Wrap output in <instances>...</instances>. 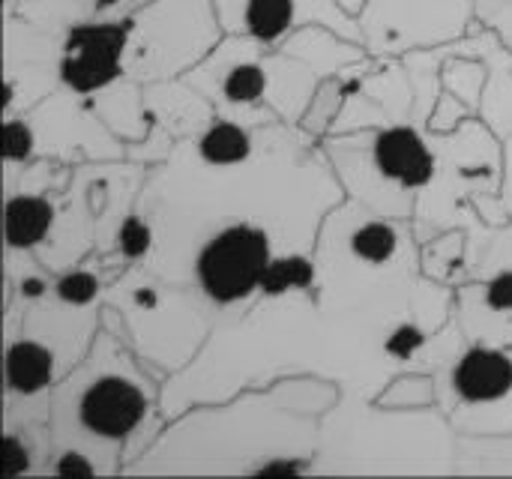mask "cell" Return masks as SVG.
Here are the masks:
<instances>
[{
  "mask_svg": "<svg viewBox=\"0 0 512 479\" xmlns=\"http://www.w3.org/2000/svg\"><path fill=\"white\" fill-rule=\"evenodd\" d=\"M255 135V153L237 165L204 162L189 138L147 168L135 210L153 231V249L141 264L174 282L192 249L228 225H267L315 252L327 213L348 198L321 141L285 123Z\"/></svg>",
  "mask_w": 512,
  "mask_h": 479,
  "instance_id": "1",
  "label": "cell"
},
{
  "mask_svg": "<svg viewBox=\"0 0 512 479\" xmlns=\"http://www.w3.org/2000/svg\"><path fill=\"white\" fill-rule=\"evenodd\" d=\"M291 375L330 378L342 393L378 399L399 366L381 333L327 309L315 288L261 294L243 315L219 321L198 357L162 384V414L174 420L192 405Z\"/></svg>",
  "mask_w": 512,
  "mask_h": 479,
  "instance_id": "2",
  "label": "cell"
},
{
  "mask_svg": "<svg viewBox=\"0 0 512 479\" xmlns=\"http://www.w3.org/2000/svg\"><path fill=\"white\" fill-rule=\"evenodd\" d=\"M342 387L291 375L225 402L192 405L165 423L129 477H309Z\"/></svg>",
  "mask_w": 512,
  "mask_h": 479,
  "instance_id": "3",
  "label": "cell"
},
{
  "mask_svg": "<svg viewBox=\"0 0 512 479\" xmlns=\"http://www.w3.org/2000/svg\"><path fill=\"white\" fill-rule=\"evenodd\" d=\"M165 423L162 381L129 345L120 312L102 306L93 345L51 390L45 477L126 474Z\"/></svg>",
  "mask_w": 512,
  "mask_h": 479,
  "instance_id": "4",
  "label": "cell"
},
{
  "mask_svg": "<svg viewBox=\"0 0 512 479\" xmlns=\"http://www.w3.org/2000/svg\"><path fill=\"white\" fill-rule=\"evenodd\" d=\"M435 375L438 408L459 435H512V312L492 309L477 282L456 288L453 318L414 357Z\"/></svg>",
  "mask_w": 512,
  "mask_h": 479,
  "instance_id": "5",
  "label": "cell"
},
{
  "mask_svg": "<svg viewBox=\"0 0 512 479\" xmlns=\"http://www.w3.org/2000/svg\"><path fill=\"white\" fill-rule=\"evenodd\" d=\"M459 438L438 405L384 408L363 393H342L309 477H450L459 471Z\"/></svg>",
  "mask_w": 512,
  "mask_h": 479,
  "instance_id": "6",
  "label": "cell"
},
{
  "mask_svg": "<svg viewBox=\"0 0 512 479\" xmlns=\"http://www.w3.org/2000/svg\"><path fill=\"white\" fill-rule=\"evenodd\" d=\"M321 147L345 195L387 219L411 222L417 195L438 177V135L411 120L324 135Z\"/></svg>",
  "mask_w": 512,
  "mask_h": 479,
  "instance_id": "7",
  "label": "cell"
},
{
  "mask_svg": "<svg viewBox=\"0 0 512 479\" xmlns=\"http://www.w3.org/2000/svg\"><path fill=\"white\" fill-rule=\"evenodd\" d=\"M105 306L120 312L129 345L162 384L198 357L216 327V312L198 288L147 264H129L105 288Z\"/></svg>",
  "mask_w": 512,
  "mask_h": 479,
  "instance_id": "8",
  "label": "cell"
},
{
  "mask_svg": "<svg viewBox=\"0 0 512 479\" xmlns=\"http://www.w3.org/2000/svg\"><path fill=\"white\" fill-rule=\"evenodd\" d=\"M222 36L213 0H150L129 15L123 72L141 84L183 78Z\"/></svg>",
  "mask_w": 512,
  "mask_h": 479,
  "instance_id": "9",
  "label": "cell"
},
{
  "mask_svg": "<svg viewBox=\"0 0 512 479\" xmlns=\"http://www.w3.org/2000/svg\"><path fill=\"white\" fill-rule=\"evenodd\" d=\"M372 57H405L465 39L477 27L474 0H366L357 12Z\"/></svg>",
  "mask_w": 512,
  "mask_h": 479,
  "instance_id": "10",
  "label": "cell"
},
{
  "mask_svg": "<svg viewBox=\"0 0 512 479\" xmlns=\"http://www.w3.org/2000/svg\"><path fill=\"white\" fill-rule=\"evenodd\" d=\"M267 45L225 33L222 42L183 78L198 87L216 108V117L258 129L273 126L279 117L267 105Z\"/></svg>",
  "mask_w": 512,
  "mask_h": 479,
  "instance_id": "11",
  "label": "cell"
},
{
  "mask_svg": "<svg viewBox=\"0 0 512 479\" xmlns=\"http://www.w3.org/2000/svg\"><path fill=\"white\" fill-rule=\"evenodd\" d=\"M18 117H24L30 126L33 159H60L66 165L126 159V144L105 126L84 96L66 87H57Z\"/></svg>",
  "mask_w": 512,
  "mask_h": 479,
  "instance_id": "12",
  "label": "cell"
},
{
  "mask_svg": "<svg viewBox=\"0 0 512 479\" xmlns=\"http://www.w3.org/2000/svg\"><path fill=\"white\" fill-rule=\"evenodd\" d=\"M345 105L327 135L381 129L408 123L414 111V84L402 57H366L342 75Z\"/></svg>",
  "mask_w": 512,
  "mask_h": 479,
  "instance_id": "13",
  "label": "cell"
},
{
  "mask_svg": "<svg viewBox=\"0 0 512 479\" xmlns=\"http://www.w3.org/2000/svg\"><path fill=\"white\" fill-rule=\"evenodd\" d=\"M60 42L63 33L3 18V120L27 114L60 87Z\"/></svg>",
  "mask_w": 512,
  "mask_h": 479,
  "instance_id": "14",
  "label": "cell"
},
{
  "mask_svg": "<svg viewBox=\"0 0 512 479\" xmlns=\"http://www.w3.org/2000/svg\"><path fill=\"white\" fill-rule=\"evenodd\" d=\"M225 33L249 36L267 48H279L294 30L324 24L345 39L363 45L357 15L339 0H213Z\"/></svg>",
  "mask_w": 512,
  "mask_h": 479,
  "instance_id": "15",
  "label": "cell"
},
{
  "mask_svg": "<svg viewBox=\"0 0 512 479\" xmlns=\"http://www.w3.org/2000/svg\"><path fill=\"white\" fill-rule=\"evenodd\" d=\"M129 18L72 24L60 42V87L90 96L123 78Z\"/></svg>",
  "mask_w": 512,
  "mask_h": 479,
  "instance_id": "16",
  "label": "cell"
},
{
  "mask_svg": "<svg viewBox=\"0 0 512 479\" xmlns=\"http://www.w3.org/2000/svg\"><path fill=\"white\" fill-rule=\"evenodd\" d=\"M453 54H477L489 63V84L480 102V120L495 132L504 153V183L501 204L512 219V51L486 27H474L465 39L450 45Z\"/></svg>",
  "mask_w": 512,
  "mask_h": 479,
  "instance_id": "17",
  "label": "cell"
},
{
  "mask_svg": "<svg viewBox=\"0 0 512 479\" xmlns=\"http://www.w3.org/2000/svg\"><path fill=\"white\" fill-rule=\"evenodd\" d=\"M144 102L150 111V126L165 132L177 144L198 138L216 120L213 102L186 78L144 84Z\"/></svg>",
  "mask_w": 512,
  "mask_h": 479,
  "instance_id": "18",
  "label": "cell"
},
{
  "mask_svg": "<svg viewBox=\"0 0 512 479\" xmlns=\"http://www.w3.org/2000/svg\"><path fill=\"white\" fill-rule=\"evenodd\" d=\"M66 186H57V189H21L18 186L6 195V207H3L6 249L36 252L48 240L54 219H57V201Z\"/></svg>",
  "mask_w": 512,
  "mask_h": 479,
  "instance_id": "19",
  "label": "cell"
},
{
  "mask_svg": "<svg viewBox=\"0 0 512 479\" xmlns=\"http://www.w3.org/2000/svg\"><path fill=\"white\" fill-rule=\"evenodd\" d=\"M84 99L123 144H135L150 132V111L144 102V84L141 81H132L123 75L114 84H108V87L84 96Z\"/></svg>",
  "mask_w": 512,
  "mask_h": 479,
  "instance_id": "20",
  "label": "cell"
},
{
  "mask_svg": "<svg viewBox=\"0 0 512 479\" xmlns=\"http://www.w3.org/2000/svg\"><path fill=\"white\" fill-rule=\"evenodd\" d=\"M420 270L426 279L441 282L447 288H459L468 282L465 270V228H447L420 243Z\"/></svg>",
  "mask_w": 512,
  "mask_h": 479,
  "instance_id": "21",
  "label": "cell"
},
{
  "mask_svg": "<svg viewBox=\"0 0 512 479\" xmlns=\"http://www.w3.org/2000/svg\"><path fill=\"white\" fill-rule=\"evenodd\" d=\"M198 156L210 165H237L255 153L258 135L249 126L216 117L198 138H192Z\"/></svg>",
  "mask_w": 512,
  "mask_h": 479,
  "instance_id": "22",
  "label": "cell"
},
{
  "mask_svg": "<svg viewBox=\"0 0 512 479\" xmlns=\"http://www.w3.org/2000/svg\"><path fill=\"white\" fill-rule=\"evenodd\" d=\"M459 477H512V435L459 438Z\"/></svg>",
  "mask_w": 512,
  "mask_h": 479,
  "instance_id": "23",
  "label": "cell"
},
{
  "mask_svg": "<svg viewBox=\"0 0 512 479\" xmlns=\"http://www.w3.org/2000/svg\"><path fill=\"white\" fill-rule=\"evenodd\" d=\"M444 90L456 93L474 114H480L483 90L489 84V63L477 54H450L441 66Z\"/></svg>",
  "mask_w": 512,
  "mask_h": 479,
  "instance_id": "24",
  "label": "cell"
},
{
  "mask_svg": "<svg viewBox=\"0 0 512 479\" xmlns=\"http://www.w3.org/2000/svg\"><path fill=\"white\" fill-rule=\"evenodd\" d=\"M384 408H432L438 405V384L429 372L405 369L390 378V384L375 399Z\"/></svg>",
  "mask_w": 512,
  "mask_h": 479,
  "instance_id": "25",
  "label": "cell"
},
{
  "mask_svg": "<svg viewBox=\"0 0 512 479\" xmlns=\"http://www.w3.org/2000/svg\"><path fill=\"white\" fill-rule=\"evenodd\" d=\"M342 105H345V84H342V78H339V75L324 78V81H321V87L315 90V96H312V102H309L306 114H303L300 129H306L312 138H318V141H321V138L330 132L333 120L339 117Z\"/></svg>",
  "mask_w": 512,
  "mask_h": 479,
  "instance_id": "26",
  "label": "cell"
},
{
  "mask_svg": "<svg viewBox=\"0 0 512 479\" xmlns=\"http://www.w3.org/2000/svg\"><path fill=\"white\" fill-rule=\"evenodd\" d=\"M477 24L492 30L512 51V0H474Z\"/></svg>",
  "mask_w": 512,
  "mask_h": 479,
  "instance_id": "27",
  "label": "cell"
},
{
  "mask_svg": "<svg viewBox=\"0 0 512 479\" xmlns=\"http://www.w3.org/2000/svg\"><path fill=\"white\" fill-rule=\"evenodd\" d=\"M471 117H477L456 93H450V90H444L441 93V99H438V105H435V111H432V120H429V129L432 132H453V129H459L465 120H471Z\"/></svg>",
  "mask_w": 512,
  "mask_h": 479,
  "instance_id": "28",
  "label": "cell"
},
{
  "mask_svg": "<svg viewBox=\"0 0 512 479\" xmlns=\"http://www.w3.org/2000/svg\"><path fill=\"white\" fill-rule=\"evenodd\" d=\"M339 3H342L348 12H354V15H357V12L363 9V3H366V0H339Z\"/></svg>",
  "mask_w": 512,
  "mask_h": 479,
  "instance_id": "29",
  "label": "cell"
}]
</instances>
